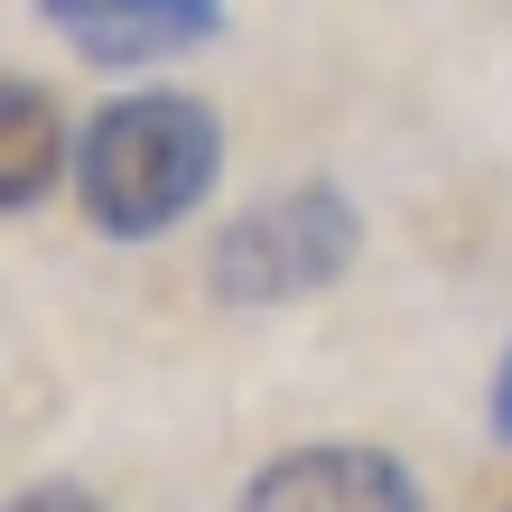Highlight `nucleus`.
I'll return each mask as SVG.
<instances>
[{
	"mask_svg": "<svg viewBox=\"0 0 512 512\" xmlns=\"http://www.w3.org/2000/svg\"><path fill=\"white\" fill-rule=\"evenodd\" d=\"M56 168H66V131H56V103L38 94V84H0V205L10 215H28Z\"/></svg>",
	"mask_w": 512,
	"mask_h": 512,
	"instance_id": "nucleus-5",
	"label": "nucleus"
},
{
	"mask_svg": "<svg viewBox=\"0 0 512 512\" xmlns=\"http://www.w3.org/2000/svg\"><path fill=\"white\" fill-rule=\"evenodd\" d=\"M47 28L94 66H149V56L196 47L224 19V0H38Z\"/></svg>",
	"mask_w": 512,
	"mask_h": 512,
	"instance_id": "nucleus-4",
	"label": "nucleus"
},
{
	"mask_svg": "<svg viewBox=\"0 0 512 512\" xmlns=\"http://www.w3.org/2000/svg\"><path fill=\"white\" fill-rule=\"evenodd\" d=\"M233 512H419V475L382 447H289L243 485Z\"/></svg>",
	"mask_w": 512,
	"mask_h": 512,
	"instance_id": "nucleus-3",
	"label": "nucleus"
},
{
	"mask_svg": "<svg viewBox=\"0 0 512 512\" xmlns=\"http://www.w3.org/2000/svg\"><path fill=\"white\" fill-rule=\"evenodd\" d=\"M354 252H364V215H354L345 187H326V177H308V187H280L243 205L215 252H205V280H215L224 308H289V298H317L336 289Z\"/></svg>",
	"mask_w": 512,
	"mask_h": 512,
	"instance_id": "nucleus-2",
	"label": "nucleus"
},
{
	"mask_svg": "<svg viewBox=\"0 0 512 512\" xmlns=\"http://www.w3.org/2000/svg\"><path fill=\"white\" fill-rule=\"evenodd\" d=\"M494 438L512 447V345H503V373H494Z\"/></svg>",
	"mask_w": 512,
	"mask_h": 512,
	"instance_id": "nucleus-7",
	"label": "nucleus"
},
{
	"mask_svg": "<svg viewBox=\"0 0 512 512\" xmlns=\"http://www.w3.org/2000/svg\"><path fill=\"white\" fill-rule=\"evenodd\" d=\"M224 168V122L196 94H122L103 103L75 140V196L84 224L112 243H159L215 196Z\"/></svg>",
	"mask_w": 512,
	"mask_h": 512,
	"instance_id": "nucleus-1",
	"label": "nucleus"
},
{
	"mask_svg": "<svg viewBox=\"0 0 512 512\" xmlns=\"http://www.w3.org/2000/svg\"><path fill=\"white\" fill-rule=\"evenodd\" d=\"M10 512H103V503L84 494V485H19V494H10Z\"/></svg>",
	"mask_w": 512,
	"mask_h": 512,
	"instance_id": "nucleus-6",
	"label": "nucleus"
}]
</instances>
